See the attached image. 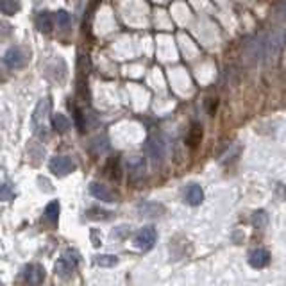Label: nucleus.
<instances>
[{
  "instance_id": "nucleus-1",
  "label": "nucleus",
  "mask_w": 286,
  "mask_h": 286,
  "mask_svg": "<svg viewBox=\"0 0 286 286\" xmlns=\"http://www.w3.org/2000/svg\"><path fill=\"white\" fill-rule=\"evenodd\" d=\"M263 38H265V63H272L283 50L286 41V29L277 27L269 32H263Z\"/></svg>"
},
{
  "instance_id": "nucleus-2",
  "label": "nucleus",
  "mask_w": 286,
  "mask_h": 286,
  "mask_svg": "<svg viewBox=\"0 0 286 286\" xmlns=\"http://www.w3.org/2000/svg\"><path fill=\"white\" fill-rule=\"evenodd\" d=\"M49 115H50V100L49 97L41 99L34 107L32 113V129L38 136H47L49 135Z\"/></svg>"
},
{
  "instance_id": "nucleus-3",
  "label": "nucleus",
  "mask_w": 286,
  "mask_h": 286,
  "mask_svg": "<svg viewBox=\"0 0 286 286\" xmlns=\"http://www.w3.org/2000/svg\"><path fill=\"white\" fill-rule=\"evenodd\" d=\"M29 50L24 49V47H11V49L6 50L2 61L9 70H16V68H21L29 63Z\"/></svg>"
},
{
  "instance_id": "nucleus-4",
  "label": "nucleus",
  "mask_w": 286,
  "mask_h": 286,
  "mask_svg": "<svg viewBox=\"0 0 286 286\" xmlns=\"http://www.w3.org/2000/svg\"><path fill=\"white\" fill-rule=\"evenodd\" d=\"M79 263V254L75 251H67L63 254V258H59L54 265V270L59 277H70L74 274V270L77 269Z\"/></svg>"
},
{
  "instance_id": "nucleus-5",
  "label": "nucleus",
  "mask_w": 286,
  "mask_h": 286,
  "mask_svg": "<svg viewBox=\"0 0 286 286\" xmlns=\"http://www.w3.org/2000/svg\"><path fill=\"white\" fill-rule=\"evenodd\" d=\"M145 152L148 154V158L152 159L154 165L163 163V159H165V156H166L165 140H163L161 136H150V138H147V142H145Z\"/></svg>"
},
{
  "instance_id": "nucleus-6",
  "label": "nucleus",
  "mask_w": 286,
  "mask_h": 286,
  "mask_svg": "<svg viewBox=\"0 0 286 286\" xmlns=\"http://www.w3.org/2000/svg\"><path fill=\"white\" fill-rule=\"evenodd\" d=\"M156 229L152 226H145L143 229H140L138 233H136L135 236V245L136 249H140V251H148V249L154 247L156 244Z\"/></svg>"
},
{
  "instance_id": "nucleus-7",
  "label": "nucleus",
  "mask_w": 286,
  "mask_h": 286,
  "mask_svg": "<svg viewBox=\"0 0 286 286\" xmlns=\"http://www.w3.org/2000/svg\"><path fill=\"white\" fill-rule=\"evenodd\" d=\"M49 168H50V172H54L56 175H67V173L75 170V163L72 161L70 158H67V156H56V158L50 159Z\"/></svg>"
},
{
  "instance_id": "nucleus-8",
  "label": "nucleus",
  "mask_w": 286,
  "mask_h": 286,
  "mask_svg": "<svg viewBox=\"0 0 286 286\" xmlns=\"http://www.w3.org/2000/svg\"><path fill=\"white\" fill-rule=\"evenodd\" d=\"M24 279L29 286H41L43 281H45V269H43L41 265L31 263V265L25 267Z\"/></svg>"
},
{
  "instance_id": "nucleus-9",
  "label": "nucleus",
  "mask_w": 286,
  "mask_h": 286,
  "mask_svg": "<svg viewBox=\"0 0 286 286\" xmlns=\"http://www.w3.org/2000/svg\"><path fill=\"white\" fill-rule=\"evenodd\" d=\"M90 193H92L95 199H99V201H102V202H109V204L117 202V195H115L109 188L104 186V184H100V183L90 184Z\"/></svg>"
},
{
  "instance_id": "nucleus-10",
  "label": "nucleus",
  "mask_w": 286,
  "mask_h": 286,
  "mask_svg": "<svg viewBox=\"0 0 286 286\" xmlns=\"http://www.w3.org/2000/svg\"><path fill=\"white\" fill-rule=\"evenodd\" d=\"M269 261H270V254L265 249H256V251H252L249 254V263L254 269H263V267L269 265Z\"/></svg>"
},
{
  "instance_id": "nucleus-11",
  "label": "nucleus",
  "mask_w": 286,
  "mask_h": 286,
  "mask_svg": "<svg viewBox=\"0 0 286 286\" xmlns=\"http://www.w3.org/2000/svg\"><path fill=\"white\" fill-rule=\"evenodd\" d=\"M138 213L142 216H161L165 213V206L158 202H142L138 204Z\"/></svg>"
},
{
  "instance_id": "nucleus-12",
  "label": "nucleus",
  "mask_w": 286,
  "mask_h": 286,
  "mask_svg": "<svg viewBox=\"0 0 286 286\" xmlns=\"http://www.w3.org/2000/svg\"><path fill=\"white\" fill-rule=\"evenodd\" d=\"M184 197H186V202L190 206H199L204 201V191H202V188L199 186V184H190V186L186 188Z\"/></svg>"
},
{
  "instance_id": "nucleus-13",
  "label": "nucleus",
  "mask_w": 286,
  "mask_h": 286,
  "mask_svg": "<svg viewBox=\"0 0 286 286\" xmlns=\"http://www.w3.org/2000/svg\"><path fill=\"white\" fill-rule=\"evenodd\" d=\"M54 16L50 13H39L38 18H36V27L41 32H50L54 27Z\"/></svg>"
},
{
  "instance_id": "nucleus-14",
  "label": "nucleus",
  "mask_w": 286,
  "mask_h": 286,
  "mask_svg": "<svg viewBox=\"0 0 286 286\" xmlns=\"http://www.w3.org/2000/svg\"><path fill=\"white\" fill-rule=\"evenodd\" d=\"M57 218H59V202L52 201L45 208V220L50 224H57Z\"/></svg>"
},
{
  "instance_id": "nucleus-15",
  "label": "nucleus",
  "mask_w": 286,
  "mask_h": 286,
  "mask_svg": "<svg viewBox=\"0 0 286 286\" xmlns=\"http://www.w3.org/2000/svg\"><path fill=\"white\" fill-rule=\"evenodd\" d=\"M54 127H56L59 133L68 131V129H70V120H68L63 113H56L54 115Z\"/></svg>"
},
{
  "instance_id": "nucleus-16",
  "label": "nucleus",
  "mask_w": 286,
  "mask_h": 286,
  "mask_svg": "<svg viewBox=\"0 0 286 286\" xmlns=\"http://www.w3.org/2000/svg\"><path fill=\"white\" fill-rule=\"evenodd\" d=\"M201 140H202V129L195 124L193 127L190 129V135H188V138H186V143L190 145V147H195L197 143H201Z\"/></svg>"
},
{
  "instance_id": "nucleus-17",
  "label": "nucleus",
  "mask_w": 286,
  "mask_h": 286,
  "mask_svg": "<svg viewBox=\"0 0 286 286\" xmlns=\"http://www.w3.org/2000/svg\"><path fill=\"white\" fill-rule=\"evenodd\" d=\"M95 263L99 267H115L118 263V258L111 254H100V256H95Z\"/></svg>"
},
{
  "instance_id": "nucleus-18",
  "label": "nucleus",
  "mask_w": 286,
  "mask_h": 286,
  "mask_svg": "<svg viewBox=\"0 0 286 286\" xmlns=\"http://www.w3.org/2000/svg\"><path fill=\"white\" fill-rule=\"evenodd\" d=\"M127 168L131 173H142L145 170V161L142 158H131L127 161Z\"/></svg>"
},
{
  "instance_id": "nucleus-19",
  "label": "nucleus",
  "mask_w": 286,
  "mask_h": 286,
  "mask_svg": "<svg viewBox=\"0 0 286 286\" xmlns=\"http://www.w3.org/2000/svg\"><path fill=\"white\" fill-rule=\"evenodd\" d=\"M14 195L13 191V186H11V183L7 181V177H4V183H2V188H0V199H2L4 202L11 201Z\"/></svg>"
},
{
  "instance_id": "nucleus-20",
  "label": "nucleus",
  "mask_w": 286,
  "mask_h": 286,
  "mask_svg": "<svg viewBox=\"0 0 286 286\" xmlns=\"http://www.w3.org/2000/svg\"><path fill=\"white\" fill-rule=\"evenodd\" d=\"M54 20H56V24L59 25V27H68L70 21H72V18L67 11H57V13L54 14Z\"/></svg>"
},
{
  "instance_id": "nucleus-21",
  "label": "nucleus",
  "mask_w": 286,
  "mask_h": 286,
  "mask_svg": "<svg viewBox=\"0 0 286 286\" xmlns=\"http://www.w3.org/2000/svg\"><path fill=\"white\" fill-rule=\"evenodd\" d=\"M18 9H20V4H18V2H9V0H4V2L0 4V11H2L4 14H14Z\"/></svg>"
},
{
  "instance_id": "nucleus-22",
  "label": "nucleus",
  "mask_w": 286,
  "mask_h": 286,
  "mask_svg": "<svg viewBox=\"0 0 286 286\" xmlns=\"http://www.w3.org/2000/svg\"><path fill=\"white\" fill-rule=\"evenodd\" d=\"M107 148H109V143H107V140L106 138H97V140H93V143H92V150L95 152V154H100V152H106Z\"/></svg>"
},
{
  "instance_id": "nucleus-23",
  "label": "nucleus",
  "mask_w": 286,
  "mask_h": 286,
  "mask_svg": "<svg viewBox=\"0 0 286 286\" xmlns=\"http://www.w3.org/2000/svg\"><path fill=\"white\" fill-rule=\"evenodd\" d=\"M252 222H254L256 227H265L267 222H269V215H267L265 211H256L254 213V218H252Z\"/></svg>"
}]
</instances>
